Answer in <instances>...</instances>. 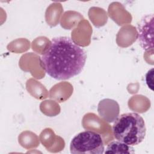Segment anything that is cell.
Instances as JSON below:
<instances>
[{"instance_id": "6da1fadb", "label": "cell", "mask_w": 154, "mask_h": 154, "mask_svg": "<svg viewBox=\"0 0 154 154\" xmlns=\"http://www.w3.org/2000/svg\"><path fill=\"white\" fill-rule=\"evenodd\" d=\"M87 59L85 50L69 37L52 38L40 57V64L45 72L57 80H66L79 75Z\"/></svg>"}, {"instance_id": "7a4b0ae2", "label": "cell", "mask_w": 154, "mask_h": 154, "mask_svg": "<svg viewBox=\"0 0 154 154\" xmlns=\"http://www.w3.org/2000/svg\"><path fill=\"white\" fill-rule=\"evenodd\" d=\"M114 138L129 146L141 143L146 134L143 118L137 112H127L119 116L112 126Z\"/></svg>"}, {"instance_id": "3957f363", "label": "cell", "mask_w": 154, "mask_h": 154, "mask_svg": "<svg viewBox=\"0 0 154 154\" xmlns=\"http://www.w3.org/2000/svg\"><path fill=\"white\" fill-rule=\"evenodd\" d=\"M104 140L100 134L84 131L76 135L70 144L73 154H102L104 153Z\"/></svg>"}, {"instance_id": "277c9868", "label": "cell", "mask_w": 154, "mask_h": 154, "mask_svg": "<svg viewBox=\"0 0 154 154\" xmlns=\"http://www.w3.org/2000/svg\"><path fill=\"white\" fill-rule=\"evenodd\" d=\"M153 14L144 16L137 25L138 40L139 45L146 51H153Z\"/></svg>"}, {"instance_id": "5b68a950", "label": "cell", "mask_w": 154, "mask_h": 154, "mask_svg": "<svg viewBox=\"0 0 154 154\" xmlns=\"http://www.w3.org/2000/svg\"><path fill=\"white\" fill-rule=\"evenodd\" d=\"M105 153H134V148L129 145L119 141H113L109 143L104 152Z\"/></svg>"}, {"instance_id": "8992f818", "label": "cell", "mask_w": 154, "mask_h": 154, "mask_svg": "<svg viewBox=\"0 0 154 154\" xmlns=\"http://www.w3.org/2000/svg\"><path fill=\"white\" fill-rule=\"evenodd\" d=\"M153 69L149 70L146 75V82L148 87L153 90Z\"/></svg>"}]
</instances>
